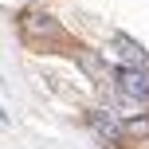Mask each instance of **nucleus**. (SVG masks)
<instances>
[{
    "mask_svg": "<svg viewBox=\"0 0 149 149\" xmlns=\"http://www.w3.org/2000/svg\"><path fill=\"white\" fill-rule=\"evenodd\" d=\"M86 126L94 130L106 145H126V126H122V114L118 110H106V106L86 110Z\"/></svg>",
    "mask_w": 149,
    "mask_h": 149,
    "instance_id": "3",
    "label": "nucleus"
},
{
    "mask_svg": "<svg viewBox=\"0 0 149 149\" xmlns=\"http://www.w3.org/2000/svg\"><path fill=\"white\" fill-rule=\"evenodd\" d=\"M110 47L122 55V59H126L122 67H141V71H149V51L137 43L134 36H126V31H114V36H110Z\"/></svg>",
    "mask_w": 149,
    "mask_h": 149,
    "instance_id": "4",
    "label": "nucleus"
},
{
    "mask_svg": "<svg viewBox=\"0 0 149 149\" xmlns=\"http://www.w3.org/2000/svg\"><path fill=\"white\" fill-rule=\"evenodd\" d=\"M74 59L82 63V71H86L90 79H106V67H102V59H98L94 51H86V47H79V51H74Z\"/></svg>",
    "mask_w": 149,
    "mask_h": 149,
    "instance_id": "5",
    "label": "nucleus"
},
{
    "mask_svg": "<svg viewBox=\"0 0 149 149\" xmlns=\"http://www.w3.org/2000/svg\"><path fill=\"white\" fill-rule=\"evenodd\" d=\"M20 36L28 39V43H59V39H67V31H63V24L55 20V16L47 12H36V8H24L20 16Z\"/></svg>",
    "mask_w": 149,
    "mask_h": 149,
    "instance_id": "1",
    "label": "nucleus"
},
{
    "mask_svg": "<svg viewBox=\"0 0 149 149\" xmlns=\"http://www.w3.org/2000/svg\"><path fill=\"white\" fill-rule=\"evenodd\" d=\"M122 126H126V141L130 137H149V114H122Z\"/></svg>",
    "mask_w": 149,
    "mask_h": 149,
    "instance_id": "6",
    "label": "nucleus"
},
{
    "mask_svg": "<svg viewBox=\"0 0 149 149\" xmlns=\"http://www.w3.org/2000/svg\"><path fill=\"white\" fill-rule=\"evenodd\" d=\"M110 79H114V86H118L122 98H130V102H149V71H141V67H114Z\"/></svg>",
    "mask_w": 149,
    "mask_h": 149,
    "instance_id": "2",
    "label": "nucleus"
}]
</instances>
